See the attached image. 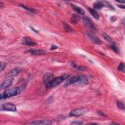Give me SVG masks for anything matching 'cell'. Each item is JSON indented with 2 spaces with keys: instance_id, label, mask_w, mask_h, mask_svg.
<instances>
[{
  "instance_id": "obj_1",
  "label": "cell",
  "mask_w": 125,
  "mask_h": 125,
  "mask_svg": "<svg viewBox=\"0 0 125 125\" xmlns=\"http://www.w3.org/2000/svg\"><path fill=\"white\" fill-rule=\"evenodd\" d=\"M20 93V89L19 87H13L6 90L1 94V99H5L16 96Z\"/></svg>"
},
{
  "instance_id": "obj_2",
  "label": "cell",
  "mask_w": 125,
  "mask_h": 125,
  "mask_svg": "<svg viewBox=\"0 0 125 125\" xmlns=\"http://www.w3.org/2000/svg\"><path fill=\"white\" fill-rule=\"evenodd\" d=\"M69 76H70L69 75L67 74H65L61 76L54 78L51 83V88L56 87L58 85H60L63 81H64L66 79H67L69 77Z\"/></svg>"
},
{
  "instance_id": "obj_3",
  "label": "cell",
  "mask_w": 125,
  "mask_h": 125,
  "mask_svg": "<svg viewBox=\"0 0 125 125\" xmlns=\"http://www.w3.org/2000/svg\"><path fill=\"white\" fill-rule=\"evenodd\" d=\"M54 78L53 75L50 73H46L44 75V82L46 87L47 88H51V83Z\"/></svg>"
},
{
  "instance_id": "obj_4",
  "label": "cell",
  "mask_w": 125,
  "mask_h": 125,
  "mask_svg": "<svg viewBox=\"0 0 125 125\" xmlns=\"http://www.w3.org/2000/svg\"><path fill=\"white\" fill-rule=\"evenodd\" d=\"M87 35L89 40L92 42L96 45H101L102 44V41L99 39L95 34L91 32H87Z\"/></svg>"
},
{
  "instance_id": "obj_5",
  "label": "cell",
  "mask_w": 125,
  "mask_h": 125,
  "mask_svg": "<svg viewBox=\"0 0 125 125\" xmlns=\"http://www.w3.org/2000/svg\"><path fill=\"white\" fill-rule=\"evenodd\" d=\"M86 112V110L84 108L75 109L71 111L69 113V116L70 117H78L85 114Z\"/></svg>"
},
{
  "instance_id": "obj_6",
  "label": "cell",
  "mask_w": 125,
  "mask_h": 125,
  "mask_svg": "<svg viewBox=\"0 0 125 125\" xmlns=\"http://www.w3.org/2000/svg\"><path fill=\"white\" fill-rule=\"evenodd\" d=\"M81 77L82 75H76L71 77L66 81V82H65L64 84V87H68L75 84V83H78L80 80Z\"/></svg>"
},
{
  "instance_id": "obj_7",
  "label": "cell",
  "mask_w": 125,
  "mask_h": 125,
  "mask_svg": "<svg viewBox=\"0 0 125 125\" xmlns=\"http://www.w3.org/2000/svg\"><path fill=\"white\" fill-rule=\"evenodd\" d=\"M83 22H84L85 26L89 29L93 31L96 30V28L93 22L88 17H85L83 18Z\"/></svg>"
},
{
  "instance_id": "obj_8",
  "label": "cell",
  "mask_w": 125,
  "mask_h": 125,
  "mask_svg": "<svg viewBox=\"0 0 125 125\" xmlns=\"http://www.w3.org/2000/svg\"><path fill=\"white\" fill-rule=\"evenodd\" d=\"M2 109L10 111H16L17 109L16 106L12 103H5L2 106Z\"/></svg>"
},
{
  "instance_id": "obj_9",
  "label": "cell",
  "mask_w": 125,
  "mask_h": 125,
  "mask_svg": "<svg viewBox=\"0 0 125 125\" xmlns=\"http://www.w3.org/2000/svg\"><path fill=\"white\" fill-rule=\"evenodd\" d=\"M52 124V121L49 119L40 120L38 121H33L30 123H27L28 125H51Z\"/></svg>"
},
{
  "instance_id": "obj_10",
  "label": "cell",
  "mask_w": 125,
  "mask_h": 125,
  "mask_svg": "<svg viewBox=\"0 0 125 125\" xmlns=\"http://www.w3.org/2000/svg\"><path fill=\"white\" fill-rule=\"evenodd\" d=\"M22 44L27 46H35L36 44V43H35L34 42H33L31 40V39L29 37H25L23 39Z\"/></svg>"
},
{
  "instance_id": "obj_11",
  "label": "cell",
  "mask_w": 125,
  "mask_h": 125,
  "mask_svg": "<svg viewBox=\"0 0 125 125\" xmlns=\"http://www.w3.org/2000/svg\"><path fill=\"white\" fill-rule=\"evenodd\" d=\"M13 81V78H9V79H7L1 85V86H0L1 88V89L5 88H8V87H9L12 84Z\"/></svg>"
},
{
  "instance_id": "obj_12",
  "label": "cell",
  "mask_w": 125,
  "mask_h": 125,
  "mask_svg": "<svg viewBox=\"0 0 125 125\" xmlns=\"http://www.w3.org/2000/svg\"><path fill=\"white\" fill-rule=\"evenodd\" d=\"M28 52L30 53L31 54L33 55H39L43 54L45 53V51L44 50L41 49H30L28 51Z\"/></svg>"
},
{
  "instance_id": "obj_13",
  "label": "cell",
  "mask_w": 125,
  "mask_h": 125,
  "mask_svg": "<svg viewBox=\"0 0 125 125\" xmlns=\"http://www.w3.org/2000/svg\"><path fill=\"white\" fill-rule=\"evenodd\" d=\"M71 5L72 8L73 9V10H74L79 14L82 15L85 14V10L83 9H82V8H81L80 7H79V6L73 4H71Z\"/></svg>"
},
{
  "instance_id": "obj_14",
  "label": "cell",
  "mask_w": 125,
  "mask_h": 125,
  "mask_svg": "<svg viewBox=\"0 0 125 125\" xmlns=\"http://www.w3.org/2000/svg\"><path fill=\"white\" fill-rule=\"evenodd\" d=\"M93 7L96 9L100 10L102 9V8L105 6L106 5H105V3L101 1H96L94 4H93Z\"/></svg>"
},
{
  "instance_id": "obj_15",
  "label": "cell",
  "mask_w": 125,
  "mask_h": 125,
  "mask_svg": "<svg viewBox=\"0 0 125 125\" xmlns=\"http://www.w3.org/2000/svg\"><path fill=\"white\" fill-rule=\"evenodd\" d=\"M21 71V69H20L19 68H15V69H12L10 72H9V73H8L7 74L6 77H11V76L17 75Z\"/></svg>"
},
{
  "instance_id": "obj_16",
  "label": "cell",
  "mask_w": 125,
  "mask_h": 125,
  "mask_svg": "<svg viewBox=\"0 0 125 125\" xmlns=\"http://www.w3.org/2000/svg\"><path fill=\"white\" fill-rule=\"evenodd\" d=\"M88 9L89 12L90 13V14L93 15V16L95 19H96V20H98L99 19V15L96 12V11L95 10H94L92 8H90V7L88 8Z\"/></svg>"
},
{
  "instance_id": "obj_17",
  "label": "cell",
  "mask_w": 125,
  "mask_h": 125,
  "mask_svg": "<svg viewBox=\"0 0 125 125\" xmlns=\"http://www.w3.org/2000/svg\"><path fill=\"white\" fill-rule=\"evenodd\" d=\"M71 65L72 67L74 68H76V69H77L78 70L80 71H86V70H88V69L85 66H77L76 64L74 62H72Z\"/></svg>"
},
{
  "instance_id": "obj_18",
  "label": "cell",
  "mask_w": 125,
  "mask_h": 125,
  "mask_svg": "<svg viewBox=\"0 0 125 125\" xmlns=\"http://www.w3.org/2000/svg\"><path fill=\"white\" fill-rule=\"evenodd\" d=\"M80 20V17L76 14H73L71 19V22L73 24L77 23Z\"/></svg>"
},
{
  "instance_id": "obj_19",
  "label": "cell",
  "mask_w": 125,
  "mask_h": 125,
  "mask_svg": "<svg viewBox=\"0 0 125 125\" xmlns=\"http://www.w3.org/2000/svg\"><path fill=\"white\" fill-rule=\"evenodd\" d=\"M64 28L66 32H69V33L73 32V30L72 28L68 23H64Z\"/></svg>"
},
{
  "instance_id": "obj_20",
  "label": "cell",
  "mask_w": 125,
  "mask_h": 125,
  "mask_svg": "<svg viewBox=\"0 0 125 125\" xmlns=\"http://www.w3.org/2000/svg\"><path fill=\"white\" fill-rule=\"evenodd\" d=\"M78 83L80 84H88V81L85 76H82L80 80L79 81Z\"/></svg>"
},
{
  "instance_id": "obj_21",
  "label": "cell",
  "mask_w": 125,
  "mask_h": 125,
  "mask_svg": "<svg viewBox=\"0 0 125 125\" xmlns=\"http://www.w3.org/2000/svg\"><path fill=\"white\" fill-rule=\"evenodd\" d=\"M111 48L113 50V51L117 53H119L120 52V49L119 47L116 45V44H113L111 46Z\"/></svg>"
},
{
  "instance_id": "obj_22",
  "label": "cell",
  "mask_w": 125,
  "mask_h": 125,
  "mask_svg": "<svg viewBox=\"0 0 125 125\" xmlns=\"http://www.w3.org/2000/svg\"><path fill=\"white\" fill-rule=\"evenodd\" d=\"M19 6H20L21 7H22L23 9H25L27 10H28V11L30 12H32V13H35L36 12V10L35 9H31V8H29L26 6H25L23 4H20L19 5Z\"/></svg>"
},
{
  "instance_id": "obj_23",
  "label": "cell",
  "mask_w": 125,
  "mask_h": 125,
  "mask_svg": "<svg viewBox=\"0 0 125 125\" xmlns=\"http://www.w3.org/2000/svg\"><path fill=\"white\" fill-rule=\"evenodd\" d=\"M103 36L104 37V38L107 41H109V42H111L112 41V39L107 34H106V33H103Z\"/></svg>"
},
{
  "instance_id": "obj_24",
  "label": "cell",
  "mask_w": 125,
  "mask_h": 125,
  "mask_svg": "<svg viewBox=\"0 0 125 125\" xmlns=\"http://www.w3.org/2000/svg\"><path fill=\"white\" fill-rule=\"evenodd\" d=\"M117 106L120 109L123 110L125 109L124 104L122 102H121L120 101H117Z\"/></svg>"
},
{
  "instance_id": "obj_25",
  "label": "cell",
  "mask_w": 125,
  "mask_h": 125,
  "mask_svg": "<svg viewBox=\"0 0 125 125\" xmlns=\"http://www.w3.org/2000/svg\"><path fill=\"white\" fill-rule=\"evenodd\" d=\"M118 70L119 71H122L124 72V64L122 62L120 63V65H119Z\"/></svg>"
},
{
  "instance_id": "obj_26",
  "label": "cell",
  "mask_w": 125,
  "mask_h": 125,
  "mask_svg": "<svg viewBox=\"0 0 125 125\" xmlns=\"http://www.w3.org/2000/svg\"><path fill=\"white\" fill-rule=\"evenodd\" d=\"M97 113H98V114L99 115H100V116H102V117H107V115L106 113H104L103 111H97Z\"/></svg>"
},
{
  "instance_id": "obj_27",
  "label": "cell",
  "mask_w": 125,
  "mask_h": 125,
  "mask_svg": "<svg viewBox=\"0 0 125 125\" xmlns=\"http://www.w3.org/2000/svg\"><path fill=\"white\" fill-rule=\"evenodd\" d=\"M83 123H84V122H83V121H75L72 123V124H75V125H81V124H83Z\"/></svg>"
},
{
  "instance_id": "obj_28",
  "label": "cell",
  "mask_w": 125,
  "mask_h": 125,
  "mask_svg": "<svg viewBox=\"0 0 125 125\" xmlns=\"http://www.w3.org/2000/svg\"><path fill=\"white\" fill-rule=\"evenodd\" d=\"M5 64L3 63V62H1V71L2 72L5 68Z\"/></svg>"
},
{
  "instance_id": "obj_29",
  "label": "cell",
  "mask_w": 125,
  "mask_h": 125,
  "mask_svg": "<svg viewBox=\"0 0 125 125\" xmlns=\"http://www.w3.org/2000/svg\"><path fill=\"white\" fill-rule=\"evenodd\" d=\"M58 48V46H55V45H52L51 46V50H54V49H56Z\"/></svg>"
},
{
  "instance_id": "obj_30",
  "label": "cell",
  "mask_w": 125,
  "mask_h": 125,
  "mask_svg": "<svg viewBox=\"0 0 125 125\" xmlns=\"http://www.w3.org/2000/svg\"><path fill=\"white\" fill-rule=\"evenodd\" d=\"M118 6H119V8H123V9H124V8H125V6L124 5H118Z\"/></svg>"
},
{
  "instance_id": "obj_31",
  "label": "cell",
  "mask_w": 125,
  "mask_h": 125,
  "mask_svg": "<svg viewBox=\"0 0 125 125\" xmlns=\"http://www.w3.org/2000/svg\"><path fill=\"white\" fill-rule=\"evenodd\" d=\"M30 28H31V29H32L33 31H34V32H36V33H38V31H37V30H35L34 28H33L32 27H30Z\"/></svg>"
},
{
  "instance_id": "obj_32",
  "label": "cell",
  "mask_w": 125,
  "mask_h": 125,
  "mask_svg": "<svg viewBox=\"0 0 125 125\" xmlns=\"http://www.w3.org/2000/svg\"><path fill=\"white\" fill-rule=\"evenodd\" d=\"M117 2H118V3H125V1H117Z\"/></svg>"
},
{
  "instance_id": "obj_33",
  "label": "cell",
  "mask_w": 125,
  "mask_h": 125,
  "mask_svg": "<svg viewBox=\"0 0 125 125\" xmlns=\"http://www.w3.org/2000/svg\"><path fill=\"white\" fill-rule=\"evenodd\" d=\"M111 124H112V125L116 124V125H120V124H118V123H111Z\"/></svg>"
}]
</instances>
